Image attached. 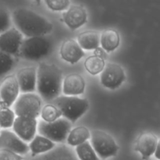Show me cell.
<instances>
[{"mask_svg": "<svg viewBox=\"0 0 160 160\" xmlns=\"http://www.w3.org/2000/svg\"><path fill=\"white\" fill-rule=\"evenodd\" d=\"M154 156H155V159H156L157 160H160V139L158 140V144H157L156 149H155Z\"/></svg>", "mask_w": 160, "mask_h": 160, "instance_id": "obj_32", "label": "cell"}, {"mask_svg": "<svg viewBox=\"0 0 160 160\" xmlns=\"http://www.w3.org/2000/svg\"><path fill=\"white\" fill-rule=\"evenodd\" d=\"M90 143L97 156L102 159L115 156L119 151V146L112 136L100 130L91 132Z\"/></svg>", "mask_w": 160, "mask_h": 160, "instance_id": "obj_7", "label": "cell"}, {"mask_svg": "<svg viewBox=\"0 0 160 160\" xmlns=\"http://www.w3.org/2000/svg\"><path fill=\"white\" fill-rule=\"evenodd\" d=\"M0 160H24V157L10 150L0 148Z\"/></svg>", "mask_w": 160, "mask_h": 160, "instance_id": "obj_30", "label": "cell"}, {"mask_svg": "<svg viewBox=\"0 0 160 160\" xmlns=\"http://www.w3.org/2000/svg\"><path fill=\"white\" fill-rule=\"evenodd\" d=\"M62 20L70 29H78L86 23L87 12L83 6L72 5L63 12Z\"/></svg>", "mask_w": 160, "mask_h": 160, "instance_id": "obj_14", "label": "cell"}, {"mask_svg": "<svg viewBox=\"0 0 160 160\" xmlns=\"http://www.w3.org/2000/svg\"><path fill=\"white\" fill-rule=\"evenodd\" d=\"M125 79L124 70L120 65L115 62H108L100 73V83L104 87L110 90L118 88Z\"/></svg>", "mask_w": 160, "mask_h": 160, "instance_id": "obj_8", "label": "cell"}, {"mask_svg": "<svg viewBox=\"0 0 160 160\" xmlns=\"http://www.w3.org/2000/svg\"><path fill=\"white\" fill-rule=\"evenodd\" d=\"M11 17L15 28L27 38L45 36L53 30L51 22L31 9L19 8L12 12Z\"/></svg>", "mask_w": 160, "mask_h": 160, "instance_id": "obj_1", "label": "cell"}, {"mask_svg": "<svg viewBox=\"0 0 160 160\" xmlns=\"http://www.w3.org/2000/svg\"><path fill=\"white\" fill-rule=\"evenodd\" d=\"M62 71L54 64L42 62L37 68L36 90L43 101L52 102L62 92Z\"/></svg>", "mask_w": 160, "mask_h": 160, "instance_id": "obj_2", "label": "cell"}, {"mask_svg": "<svg viewBox=\"0 0 160 160\" xmlns=\"http://www.w3.org/2000/svg\"><path fill=\"white\" fill-rule=\"evenodd\" d=\"M0 132H1V128H0Z\"/></svg>", "mask_w": 160, "mask_h": 160, "instance_id": "obj_33", "label": "cell"}, {"mask_svg": "<svg viewBox=\"0 0 160 160\" xmlns=\"http://www.w3.org/2000/svg\"><path fill=\"white\" fill-rule=\"evenodd\" d=\"M32 160H78L76 154L65 145L56 146L45 154L35 156Z\"/></svg>", "mask_w": 160, "mask_h": 160, "instance_id": "obj_18", "label": "cell"}, {"mask_svg": "<svg viewBox=\"0 0 160 160\" xmlns=\"http://www.w3.org/2000/svg\"><path fill=\"white\" fill-rule=\"evenodd\" d=\"M28 147L31 157L34 158L53 150L56 147V144L40 134H36L30 142Z\"/></svg>", "mask_w": 160, "mask_h": 160, "instance_id": "obj_19", "label": "cell"}, {"mask_svg": "<svg viewBox=\"0 0 160 160\" xmlns=\"http://www.w3.org/2000/svg\"><path fill=\"white\" fill-rule=\"evenodd\" d=\"M0 101H1V100H0Z\"/></svg>", "mask_w": 160, "mask_h": 160, "instance_id": "obj_34", "label": "cell"}, {"mask_svg": "<svg viewBox=\"0 0 160 160\" xmlns=\"http://www.w3.org/2000/svg\"><path fill=\"white\" fill-rule=\"evenodd\" d=\"M158 142V138L152 133H142L136 139L135 150L141 154L142 159L147 160L155 154Z\"/></svg>", "mask_w": 160, "mask_h": 160, "instance_id": "obj_15", "label": "cell"}, {"mask_svg": "<svg viewBox=\"0 0 160 160\" xmlns=\"http://www.w3.org/2000/svg\"><path fill=\"white\" fill-rule=\"evenodd\" d=\"M53 50V42L45 36L24 38L19 56L26 60L37 61L49 56Z\"/></svg>", "mask_w": 160, "mask_h": 160, "instance_id": "obj_3", "label": "cell"}, {"mask_svg": "<svg viewBox=\"0 0 160 160\" xmlns=\"http://www.w3.org/2000/svg\"><path fill=\"white\" fill-rule=\"evenodd\" d=\"M60 55L64 61L71 64H75L85 56V52L77 41L74 39H67L61 45Z\"/></svg>", "mask_w": 160, "mask_h": 160, "instance_id": "obj_17", "label": "cell"}, {"mask_svg": "<svg viewBox=\"0 0 160 160\" xmlns=\"http://www.w3.org/2000/svg\"><path fill=\"white\" fill-rule=\"evenodd\" d=\"M51 103L61 110L62 117L71 123H75L89 109L88 100L78 96L61 95L55 98Z\"/></svg>", "mask_w": 160, "mask_h": 160, "instance_id": "obj_4", "label": "cell"}, {"mask_svg": "<svg viewBox=\"0 0 160 160\" xmlns=\"http://www.w3.org/2000/svg\"><path fill=\"white\" fill-rule=\"evenodd\" d=\"M15 64L14 56L0 52V78L8 74L15 67Z\"/></svg>", "mask_w": 160, "mask_h": 160, "instance_id": "obj_27", "label": "cell"}, {"mask_svg": "<svg viewBox=\"0 0 160 160\" xmlns=\"http://www.w3.org/2000/svg\"><path fill=\"white\" fill-rule=\"evenodd\" d=\"M20 88L15 75L5 78L0 84V100L11 107L19 97Z\"/></svg>", "mask_w": 160, "mask_h": 160, "instance_id": "obj_12", "label": "cell"}, {"mask_svg": "<svg viewBox=\"0 0 160 160\" xmlns=\"http://www.w3.org/2000/svg\"><path fill=\"white\" fill-rule=\"evenodd\" d=\"M86 81L82 75L69 73L63 80L62 92L66 96H78L84 92Z\"/></svg>", "mask_w": 160, "mask_h": 160, "instance_id": "obj_16", "label": "cell"}, {"mask_svg": "<svg viewBox=\"0 0 160 160\" xmlns=\"http://www.w3.org/2000/svg\"><path fill=\"white\" fill-rule=\"evenodd\" d=\"M16 117L13 109L0 101V128L7 130L13 128Z\"/></svg>", "mask_w": 160, "mask_h": 160, "instance_id": "obj_23", "label": "cell"}, {"mask_svg": "<svg viewBox=\"0 0 160 160\" xmlns=\"http://www.w3.org/2000/svg\"><path fill=\"white\" fill-rule=\"evenodd\" d=\"M15 76L20 93H34L35 92L37 83V69L35 67H27L21 68L17 71Z\"/></svg>", "mask_w": 160, "mask_h": 160, "instance_id": "obj_13", "label": "cell"}, {"mask_svg": "<svg viewBox=\"0 0 160 160\" xmlns=\"http://www.w3.org/2000/svg\"><path fill=\"white\" fill-rule=\"evenodd\" d=\"M72 123L64 117L53 122L41 120L38 123L37 131L39 134L46 138L54 143H61L67 140V135L72 129Z\"/></svg>", "mask_w": 160, "mask_h": 160, "instance_id": "obj_5", "label": "cell"}, {"mask_svg": "<svg viewBox=\"0 0 160 160\" xmlns=\"http://www.w3.org/2000/svg\"><path fill=\"white\" fill-rule=\"evenodd\" d=\"M23 40V35L17 28H9L0 34V52L12 56H19Z\"/></svg>", "mask_w": 160, "mask_h": 160, "instance_id": "obj_9", "label": "cell"}, {"mask_svg": "<svg viewBox=\"0 0 160 160\" xmlns=\"http://www.w3.org/2000/svg\"><path fill=\"white\" fill-rule=\"evenodd\" d=\"M106 52L102 48H100L99 47L98 48L94 50V55L97 56H99L100 58H103V59H106Z\"/></svg>", "mask_w": 160, "mask_h": 160, "instance_id": "obj_31", "label": "cell"}, {"mask_svg": "<svg viewBox=\"0 0 160 160\" xmlns=\"http://www.w3.org/2000/svg\"><path fill=\"white\" fill-rule=\"evenodd\" d=\"M0 148L10 150L20 156H24L29 152V147L13 131L2 130L0 132Z\"/></svg>", "mask_w": 160, "mask_h": 160, "instance_id": "obj_11", "label": "cell"}, {"mask_svg": "<svg viewBox=\"0 0 160 160\" xmlns=\"http://www.w3.org/2000/svg\"><path fill=\"white\" fill-rule=\"evenodd\" d=\"M120 37L117 31L106 29L102 31L100 38V45L106 52H111L119 47Z\"/></svg>", "mask_w": 160, "mask_h": 160, "instance_id": "obj_21", "label": "cell"}, {"mask_svg": "<svg viewBox=\"0 0 160 160\" xmlns=\"http://www.w3.org/2000/svg\"><path fill=\"white\" fill-rule=\"evenodd\" d=\"M42 120L45 122H53L62 117L61 110L53 103H47L42 107L40 112Z\"/></svg>", "mask_w": 160, "mask_h": 160, "instance_id": "obj_25", "label": "cell"}, {"mask_svg": "<svg viewBox=\"0 0 160 160\" xmlns=\"http://www.w3.org/2000/svg\"><path fill=\"white\" fill-rule=\"evenodd\" d=\"M105 59L99 56L92 55L86 58L84 62V67L88 73L91 75H97L101 73L105 67Z\"/></svg>", "mask_w": 160, "mask_h": 160, "instance_id": "obj_24", "label": "cell"}, {"mask_svg": "<svg viewBox=\"0 0 160 160\" xmlns=\"http://www.w3.org/2000/svg\"><path fill=\"white\" fill-rule=\"evenodd\" d=\"M47 7L53 11L67 10L70 6L68 0H46L45 1Z\"/></svg>", "mask_w": 160, "mask_h": 160, "instance_id": "obj_29", "label": "cell"}, {"mask_svg": "<svg viewBox=\"0 0 160 160\" xmlns=\"http://www.w3.org/2000/svg\"><path fill=\"white\" fill-rule=\"evenodd\" d=\"M42 98L35 93H24L19 95L13 104L16 117L36 119L40 116Z\"/></svg>", "mask_w": 160, "mask_h": 160, "instance_id": "obj_6", "label": "cell"}, {"mask_svg": "<svg viewBox=\"0 0 160 160\" xmlns=\"http://www.w3.org/2000/svg\"><path fill=\"white\" fill-rule=\"evenodd\" d=\"M75 154L78 160H100L89 141L77 146Z\"/></svg>", "mask_w": 160, "mask_h": 160, "instance_id": "obj_26", "label": "cell"}, {"mask_svg": "<svg viewBox=\"0 0 160 160\" xmlns=\"http://www.w3.org/2000/svg\"><path fill=\"white\" fill-rule=\"evenodd\" d=\"M37 129V120L28 117H17L13 125V132L25 143H30L35 137Z\"/></svg>", "mask_w": 160, "mask_h": 160, "instance_id": "obj_10", "label": "cell"}, {"mask_svg": "<svg viewBox=\"0 0 160 160\" xmlns=\"http://www.w3.org/2000/svg\"><path fill=\"white\" fill-rule=\"evenodd\" d=\"M12 17L9 9L0 4V34L11 28Z\"/></svg>", "mask_w": 160, "mask_h": 160, "instance_id": "obj_28", "label": "cell"}, {"mask_svg": "<svg viewBox=\"0 0 160 160\" xmlns=\"http://www.w3.org/2000/svg\"><path fill=\"white\" fill-rule=\"evenodd\" d=\"M91 133L87 128L84 126L76 127L70 131L67 138V145L77 147L90 139Z\"/></svg>", "mask_w": 160, "mask_h": 160, "instance_id": "obj_22", "label": "cell"}, {"mask_svg": "<svg viewBox=\"0 0 160 160\" xmlns=\"http://www.w3.org/2000/svg\"><path fill=\"white\" fill-rule=\"evenodd\" d=\"M100 38V35L97 31H86L78 34L77 37V42L83 51H91L99 48Z\"/></svg>", "mask_w": 160, "mask_h": 160, "instance_id": "obj_20", "label": "cell"}]
</instances>
